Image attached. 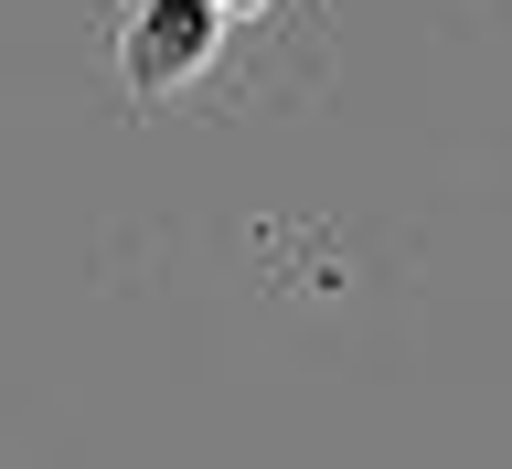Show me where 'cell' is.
Instances as JSON below:
<instances>
[{
    "instance_id": "6da1fadb",
    "label": "cell",
    "mask_w": 512,
    "mask_h": 469,
    "mask_svg": "<svg viewBox=\"0 0 512 469\" xmlns=\"http://www.w3.org/2000/svg\"><path fill=\"white\" fill-rule=\"evenodd\" d=\"M224 54V11L214 0H128L118 11V86L139 107H171L182 86H203Z\"/></svg>"
},
{
    "instance_id": "7a4b0ae2",
    "label": "cell",
    "mask_w": 512,
    "mask_h": 469,
    "mask_svg": "<svg viewBox=\"0 0 512 469\" xmlns=\"http://www.w3.org/2000/svg\"><path fill=\"white\" fill-rule=\"evenodd\" d=\"M214 11H246V22H256V11H267V0H214Z\"/></svg>"
}]
</instances>
